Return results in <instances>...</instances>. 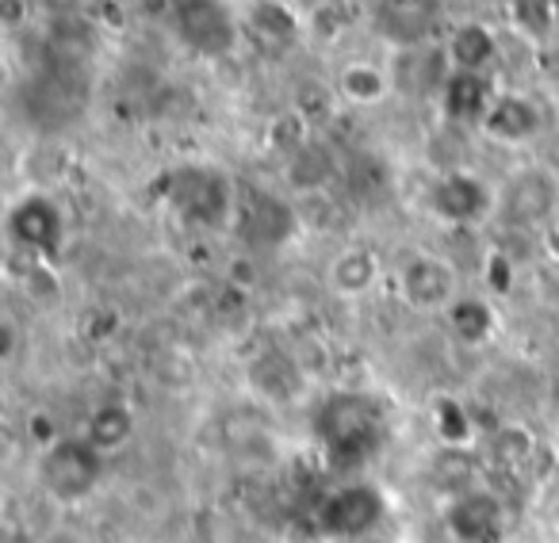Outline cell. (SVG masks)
<instances>
[{
  "mask_svg": "<svg viewBox=\"0 0 559 543\" xmlns=\"http://www.w3.org/2000/svg\"><path fill=\"white\" fill-rule=\"evenodd\" d=\"M314 436L330 471H360L388 444V413L365 390H337L314 410Z\"/></svg>",
  "mask_w": 559,
  "mask_h": 543,
  "instance_id": "1",
  "label": "cell"
},
{
  "mask_svg": "<svg viewBox=\"0 0 559 543\" xmlns=\"http://www.w3.org/2000/svg\"><path fill=\"white\" fill-rule=\"evenodd\" d=\"M154 195L180 222L200 226V230H226L241 207L230 177L211 165H180V169L162 172Z\"/></svg>",
  "mask_w": 559,
  "mask_h": 543,
  "instance_id": "2",
  "label": "cell"
},
{
  "mask_svg": "<svg viewBox=\"0 0 559 543\" xmlns=\"http://www.w3.org/2000/svg\"><path fill=\"white\" fill-rule=\"evenodd\" d=\"M104 451H96L85 436H62L50 448L39 451L35 479L39 486L55 497L58 505H78L100 486L104 474Z\"/></svg>",
  "mask_w": 559,
  "mask_h": 543,
  "instance_id": "3",
  "label": "cell"
},
{
  "mask_svg": "<svg viewBox=\"0 0 559 543\" xmlns=\"http://www.w3.org/2000/svg\"><path fill=\"white\" fill-rule=\"evenodd\" d=\"M388 517V497L372 482H349L330 490L314 509V524L326 540H360Z\"/></svg>",
  "mask_w": 559,
  "mask_h": 543,
  "instance_id": "4",
  "label": "cell"
},
{
  "mask_svg": "<svg viewBox=\"0 0 559 543\" xmlns=\"http://www.w3.org/2000/svg\"><path fill=\"white\" fill-rule=\"evenodd\" d=\"M395 291L418 314H444L460 299V272L441 253H414L399 264Z\"/></svg>",
  "mask_w": 559,
  "mask_h": 543,
  "instance_id": "5",
  "label": "cell"
},
{
  "mask_svg": "<svg viewBox=\"0 0 559 543\" xmlns=\"http://www.w3.org/2000/svg\"><path fill=\"white\" fill-rule=\"evenodd\" d=\"M173 24H177V35L188 50L223 58L238 47L246 16H238L226 0H180L173 9Z\"/></svg>",
  "mask_w": 559,
  "mask_h": 543,
  "instance_id": "6",
  "label": "cell"
},
{
  "mask_svg": "<svg viewBox=\"0 0 559 543\" xmlns=\"http://www.w3.org/2000/svg\"><path fill=\"white\" fill-rule=\"evenodd\" d=\"M559 207V180L540 165H525L518 169L498 192V215L518 230H548L551 215Z\"/></svg>",
  "mask_w": 559,
  "mask_h": 543,
  "instance_id": "7",
  "label": "cell"
},
{
  "mask_svg": "<svg viewBox=\"0 0 559 543\" xmlns=\"http://www.w3.org/2000/svg\"><path fill=\"white\" fill-rule=\"evenodd\" d=\"M4 230H9L12 245L24 249L32 261H50V253L62 245V210L43 192H27L9 207Z\"/></svg>",
  "mask_w": 559,
  "mask_h": 543,
  "instance_id": "8",
  "label": "cell"
},
{
  "mask_svg": "<svg viewBox=\"0 0 559 543\" xmlns=\"http://www.w3.org/2000/svg\"><path fill=\"white\" fill-rule=\"evenodd\" d=\"M498 210V195L483 184L475 172H444L433 188H429V215L441 218L449 226H475Z\"/></svg>",
  "mask_w": 559,
  "mask_h": 543,
  "instance_id": "9",
  "label": "cell"
},
{
  "mask_svg": "<svg viewBox=\"0 0 559 543\" xmlns=\"http://www.w3.org/2000/svg\"><path fill=\"white\" fill-rule=\"evenodd\" d=\"M444 528L456 543H502L506 509L490 490H464L444 509Z\"/></svg>",
  "mask_w": 559,
  "mask_h": 543,
  "instance_id": "10",
  "label": "cell"
},
{
  "mask_svg": "<svg viewBox=\"0 0 559 543\" xmlns=\"http://www.w3.org/2000/svg\"><path fill=\"white\" fill-rule=\"evenodd\" d=\"M479 131L498 146H528L533 138H540L544 111L525 93H498L490 100L487 116L479 119Z\"/></svg>",
  "mask_w": 559,
  "mask_h": 543,
  "instance_id": "11",
  "label": "cell"
},
{
  "mask_svg": "<svg viewBox=\"0 0 559 543\" xmlns=\"http://www.w3.org/2000/svg\"><path fill=\"white\" fill-rule=\"evenodd\" d=\"M380 276H383V261L372 245H345L326 264L330 295L345 299V303H357V299L372 295Z\"/></svg>",
  "mask_w": 559,
  "mask_h": 543,
  "instance_id": "12",
  "label": "cell"
},
{
  "mask_svg": "<svg viewBox=\"0 0 559 543\" xmlns=\"http://www.w3.org/2000/svg\"><path fill=\"white\" fill-rule=\"evenodd\" d=\"M238 218L246 222L249 238L261 241V245H284L299 230V210L292 203H280L276 195H264V192L249 195L238 207Z\"/></svg>",
  "mask_w": 559,
  "mask_h": 543,
  "instance_id": "13",
  "label": "cell"
},
{
  "mask_svg": "<svg viewBox=\"0 0 559 543\" xmlns=\"http://www.w3.org/2000/svg\"><path fill=\"white\" fill-rule=\"evenodd\" d=\"M498 96L490 73H444L441 81V104L444 116L456 119V123H479L487 116L490 100Z\"/></svg>",
  "mask_w": 559,
  "mask_h": 543,
  "instance_id": "14",
  "label": "cell"
},
{
  "mask_svg": "<svg viewBox=\"0 0 559 543\" xmlns=\"http://www.w3.org/2000/svg\"><path fill=\"white\" fill-rule=\"evenodd\" d=\"M334 88L349 108H380L395 93V77H391L388 65L368 62V58H353V62H345L337 70Z\"/></svg>",
  "mask_w": 559,
  "mask_h": 543,
  "instance_id": "15",
  "label": "cell"
},
{
  "mask_svg": "<svg viewBox=\"0 0 559 543\" xmlns=\"http://www.w3.org/2000/svg\"><path fill=\"white\" fill-rule=\"evenodd\" d=\"M337 177V157L330 154L326 142L311 138L304 149H296L292 157H284V184L299 195H314V192H330Z\"/></svg>",
  "mask_w": 559,
  "mask_h": 543,
  "instance_id": "16",
  "label": "cell"
},
{
  "mask_svg": "<svg viewBox=\"0 0 559 543\" xmlns=\"http://www.w3.org/2000/svg\"><path fill=\"white\" fill-rule=\"evenodd\" d=\"M498 55V35L483 20H464L456 32L444 43V58H449V70L456 73H487L490 62Z\"/></svg>",
  "mask_w": 559,
  "mask_h": 543,
  "instance_id": "17",
  "label": "cell"
},
{
  "mask_svg": "<svg viewBox=\"0 0 559 543\" xmlns=\"http://www.w3.org/2000/svg\"><path fill=\"white\" fill-rule=\"evenodd\" d=\"M304 383V364H296L288 352H264L249 364V387L269 402H292V398H299Z\"/></svg>",
  "mask_w": 559,
  "mask_h": 543,
  "instance_id": "18",
  "label": "cell"
},
{
  "mask_svg": "<svg viewBox=\"0 0 559 543\" xmlns=\"http://www.w3.org/2000/svg\"><path fill=\"white\" fill-rule=\"evenodd\" d=\"M444 322H449L452 337L467 349H479V345L495 341L498 334V314L487 299L479 295H460L456 303L444 311Z\"/></svg>",
  "mask_w": 559,
  "mask_h": 543,
  "instance_id": "19",
  "label": "cell"
},
{
  "mask_svg": "<svg viewBox=\"0 0 559 543\" xmlns=\"http://www.w3.org/2000/svg\"><path fill=\"white\" fill-rule=\"evenodd\" d=\"M429 425H433V436L444 444L449 451H467L475 444V418L456 395H437L429 402Z\"/></svg>",
  "mask_w": 559,
  "mask_h": 543,
  "instance_id": "20",
  "label": "cell"
},
{
  "mask_svg": "<svg viewBox=\"0 0 559 543\" xmlns=\"http://www.w3.org/2000/svg\"><path fill=\"white\" fill-rule=\"evenodd\" d=\"M81 436H85L96 451H104V456H116V451L134 436V413L127 410L123 402H100L93 413H88L85 433Z\"/></svg>",
  "mask_w": 559,
  "mask_h": 543,
  "instance_id": "21",
  "label": "cell"
},
{
  "mask_svg": "<svg viewBox=\"0 0 559 543\" xmlns=\"http://www.w3.org/2000/svg\"><path fill=\"white\" fill-rule=\"evenodd\" d=\"M246 27L261 35L264 43H296L307 39L304 16L292 4H276V0H253L246 12Z\"/></svg>",
  "mask_w": 559,
  "mask_h": 543,
  "instance_id": "22",
  "label": "cell"
},
{
  "mask_svg": "<svg viewBox=\"0 0 559 543\" xmlns=\"http://www.w3.org/2000/svg\"><path fill=\"white\" fill-rule=\"evenodd\" d=\"M513 20V32L533 47L551 43V24H556V0H506Z\"/></svg>",
  "mask_w": 559,
  "mask_h": 543,
  "instance_id": "23",
  "label": "cell"
},
{
  "mask_svg": "<svg viewBox=\"0 0 559 543\" xmlns=\"http://www.w3.org/2000/svg\"><path fill=\"white\" fill-rule=\"evenodd\" d=\"M536 448V436L525 425H498L490 436V456L502 467H521Z\"/></svg>",
  "mask_w": 559,
  "mask_h": 543,
  "instance_id": "24",
  "label": "cell"
},
{
  "mask_svg": "<svg viewBox=\"0 0 559 543\" xmlns=\"http://www.w3.org/2000/svg\"><path fill=\"white\" fill-rule=\"evenodd\" d=\"M307 142H311V123H307L296 108H288L269 126V146L276 149L280 157H292L296 149H304Z\"/></svg>",
  "mask_w": 559,
  "mask_h": 543,
  "instance_id": "25",
  "label": "cell"
},
{
  "mask_svg": "<svg viewBox=\"0 0 559 543\" xmlns=\"http://www.w3.org/2000/svg\"><path fill=\"white\" fill-rule=\"evenodd\" d=\"M304 32H307V39L319 43V47H334L337 35H342V9L330 4V0L314 4V9L304 16Z\"/></svg>",
  "mask_w": 559,
  "mask_h": 543,
  "instance_id": "26",
  "label": "cell"
},
{
  "mask_svg": "<svg viewBox=\"0 0 559 543\" xmlns=\"http://www.w3.org/2000/svg\"><path fill=\"white\" fill-rule=\"evenodd\" d=\"M342 100V96H337V88H326V85H299V93H296V104H292V108L299 111V116L307 119V123H322V119H330L334 116V104Z\"/></svg>",
  "mask_w": 559,
  "mask_h": 543,
  "instance_id": "27",
  "label": "cell"
},
{
  "mask_svg": "<svg viewBox=\"0 0 559 543\" xmlns=\"http://www.w3.org/2000/svg\"><path fill=\"white\" fill-rule=\"evenodd\" d=\"M35 20V0H0V32L20 35L24 27H32Z\"/></svg>",
  "mask_w": 559,
  "mask_h": 543,
  "instance_id": "28",
  "label": "cell"
},
{
  "mask_svg": "<svg viewBox=\"0 0 559 543\" xmlns=\"http://www.w3.org/2000/svg\"><path fill=\"white\" fill-rule=\"evenodd\" d=\"M487 283L498 291V295H506V291L513 288V264H510V256L498 253V249L487 256Z\"/></svg>",
  "mask_w": 559,
  "mask_h": 543,
  "instance_id": "29",
  "label": "cell"
},
{
  "mask_svg": "<svg viewBox=\"0 0 559 543\" xmlns=\"http://www.w3.org/2000/svg\"><path fill=\"white\" fill-rule=\"evenodd\" d=\"M536 73H540L548 85H559V43L536 47Z\"/></svg>",
  "mask_w": 559,
  "mask_h": 543,
  "instance_id": "30",
  "label": "cell"
},
{
  "mask_svg": "<svg viewBox=\"0 0 559 543\" xmlns=\"http://www.w3.org/2000/svg\"><path fill=\"white\" fill-rule=\"evenodd\" d=\"M27 425H35V441H39V451L50 448L55 441H62V433L58 429H50V413H32V421Z\"/></svg>",
  "mask_w": 559,
  "mask_h": 543,
  "instance_id": "31",
  "label": "cell"
},
{
  "mask_svg": "<svg viewBox=\"0 0 559 543\" xmlns=\"http://www.w3.org/2000/svg\"><path fill=\"white\" fill-rule=\"evenodd\" d=\"M47 543H85V540H81L78 532H70V528H62V532H55V535H50Z\"/></svg>",
  "mask_w": 559,
  "mask_h": 543,
  "instance_id": "32",
  "label": "cell"
},
{
  "mask_svg": "<svg viewBox=\"0 0 559 543\" xmlns=\"http://www.w3.org/2000/svg\"><path fill=\"white\" fill-rule=\"evenodd\" d=\"M78 4H81V0H47V9H62V12H70V9H78Z\"/></svg>",
  "mask_w": 559,
  "mask_h": 543,
  "instance_id": "33",
  "label": "cell"
},
{
  "mask_svg": "<svg viewBox=\"0 0 559 543\" xmlns=\"http://www.w3.org/2000/svg\"><path fill=\"white\" fill-rule=\"evenodd\" d=\"M276 4H292V9H296V4H299V0H276Z\"/></svg>",
  "mask_w": 559,
  "mask_h": 543,
  "instance_id": "34",
  "label": "cell"
}]
</instances>
